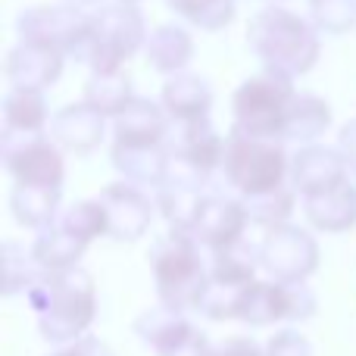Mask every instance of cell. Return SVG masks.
I'll return each mask as SVG.
<instances>
[{
	"label": "cell",
	"mask_w": 356,
	"mask_h": 356,
	"mask_svg": "<svg viewBox=\"0 0 356 356\" xmlns=\"http://www.w3.org/2000/svg\"><path fill=\"white\" fill-rule=\"evenodd\" d=\"M150 269H154L160 307H169L175 313H188V309L200 307L209 278V263L203 259V247L191 234H163L150 247Z\"/></svg>",
	"instance_id": "cell-3"
},
{
	"label": "cell",
	"mask_w": 356,
	"mask_h": 356,
	"mask_svg": "<svg viewBox=\"0 0 356 356\" xmlns=\"http://www.w3.org/2000/svg\"><path fill=\"white\" fill-rule=\"evenodd\" d=\"M257 263H259V250L247 247V241H241L228 253H216L209 259L207 291L200 297L197 313H203L213 322L238 319L247 291L257 284Z\"/></svg>",
	"instance_id": "cell-7"
},
{
	"label": "cell",
	"mask_w": 356,
	"mask_h": 356,
	"mask_svg": "<svg viewBox=\"0 0 356 356\" xmlns=\"http://www.w3.org/2000/svg\"><path fill=\"white\" fill-rule=\"evenodd\" d=\"M63 60L66 56L54 47H44L35 41H19L6 54V79L13 88L25 91H44L63 75Z\"/></svg>",
	"instance_id": "cell-17"
},
{
	"label": "cell",
	"mask_w": 356,
	"mask_h": 356,
	"mask_svg": "<svg viewBox=\"0 0 356 356\" xmlns=\"http://www.w3.org/2000/svg\"><path fill=\"white\" fill-rule=\"evenodd\" d=\"M119 3H135V0H119Z\"/></svg>",
	"instance_id": "cell-40"
},
{
	"label": "cell",
	"mask_w": 356,
	"mask_h": 356,
	"mask_svg": "<svg viewBox=\"0 0 356 356\" xmlns=\"http://www.w3.org/2000/svg\"><path fill=\"white\" fill-rule=\"evenodd\" d=\"M247 225H250V219H247V209L238 197L207 194L191 238H194L209 257H216V253L234 250V247L244 241Z\"/></svg>",
	"instance_id": "cell-13"
},
{
	"label": "cell",
	"mask_w": 356,
	"mask_h": 356,
	"mask_svg": "<svg viewBox=\"0 0 356 356\" xmlns=\"http://www.w3.org/2000/svg\"><path fill=\"white\" fill-rule=\"evenodd\" d=\"M60 200H63L60 188H25V184H16L10 194V209L19 225L44 232L47 225H54L60 219L56 216Z\"/></svg>",
	"instance_id": "cell-29"
},
{
	"label": "cell",
	"mask_w": 356,
	"mask_h": 356,
	"mask_svg": "<svg viewBox=\"0 0 356 356\" xmlns=\"http://www.w3.org/2000/svg\"><path fill=\"white\" fill-rule=\"evenodd\" d=\"M294 79L275 69H263V72L250 75L244 85L234 91V129L247 131L253 138H269V141H282L284 122H288V110L294 104Z\"/></svg>",
	"instance_id": "cell-6"
},
{
	"label": "cell",
	"mask_w": 356,
	"mask_h": 356,
	"mask_svg": "<svg viewBox=\"0 0 356 356\" xmlns=\"http://www.w3.org/2000/svg\"><path fill=\"white\" fill-rule=\"evenodd\" d=\"M169 116L160 104L147 97H135L131 106L116 119V144H166Z\"/></svg>",
	"instance_id": "cell-23"
},
{
	"label": "cell",
	"mask_w": 356,
	"mask_h": 356,
	"mask_svg": "<svg viewBox=\"0 0 356 356\" xmlns=\"http://www.w3.org/2000/svg\"><path fill=\"white\" fill-rule=\"evenodd\" d=\"M247 209V219L250 225H259L266 232H275L282 225H291V213H294V191L284 184L278 191H269L263 197H253V200H241Z\"/></svg>",
	"instance_id": "cell-30"
},
{
	"label": "cell",
	"mask_w": 356,
	"mask_h": 356,
	"mask_svg": "<svg viewBox=\"0 0 356 356\" xmlns=\"http://www.w3.org/2000/svg\"><path fill=\"white\" fill-rule=\"evenodd\" d=\"M328 125H332V106L322 97H316V94L300 91L288 110V122H284L282 141H294V144L309 147L319 135H325Z\"/></svg>",
	"instance_id": "cell-26"
},
{
	"label": "cell",
	"mask_w": 356,
	"mask_h": 356,
	"mask_svg": "<svg viewBox=\"0 0 356 356\" xmlns=\"http://www.w3.org/2000/svg\"><path fill=\"white\" fill-rule=\"evenodd\" d=\"M163 110H166L172 125L203 122V119H209V110H213V88H209L207 79H200L194 72L172 75L163 85Z\"/></svg>",
	"instance_id": "cell-20"
},
{
	"label": "cell",
	"mask_w": 356,
	"mask_h": 356,
	"mask_svg": "<svg viewBox=\"0 0 356 356\" xmlns=\"http://www.w3.org/2000/svg\"><path fill=\"white\" fill-rule=\"evenodd\" d=\"M88 244L81 238H75L72 232L54 222L47 225L44 232H38V238L31 241V257L35 263L41 266L44 272H66V269H75L79 259L85 257Z\"/></svg>",
	"instance_id": "cell-24"
},
{
	"label": "cell",
	"mask_w": 356,
	"mask_h": 356,
	"mask_svg": "<svg viewBox=\"0 0 356 356\" xmlns=\"http://www.w3.org/2000/svg\"><path fill=\"white\" fill-rule=\"evenodd\" d=\"M131 100H135V94H131V79L125 69L91 72V79L85 81V104L94 106L106 119H119L131 106Z\"/></svg>",
	"instance_id": "cell-27"
},
{
	"label": "cell",
	"mask_w": 356,
	"mask_h": 356,
	"mask_svg": "<svg viewBox=\"0 0 356 356\" xmlns=\"http://www.w3.org/2000/svg\"><path fill=\"white\" fill-rule=\"evenodd\" d=\"M88 25L91 16L69 3H56V6H31V10L19 13L16 29H19V41H35L44 47L60 50L63 56H79L81 44H85Z\"/></svg>",
	"instance_id": "cell-11"
},
{
	"label": "cell",
	"mask_w": 356,
	"mask_h": 356,
	"mask_svg": "<svg viewBox=\"0 0 356 356\" xmlns=\"http://www.w3.org/2000/svg\"><path fill=\"white\" fill-rule=\"evenodd\" d=\"M44 275V269L35 263L31 250L19 247L16 241L3 244V294L16 297V294H29L31 284Z\"/></svg>",
	"instance_id": "cell-31"
},
{
	"label": "cell",
	"mask_w": 356,
	"mask_h": 356,
	"mask_svg": "<svg viewBox=\"0 0 356 356\" xmlns=\"http://www.w3.org/2000/svg\"><path fill=\"white\" fill-rule=\"evenodd\" d=\"M291 181L303 197L325 194V191L347 181V163L338 150L309 144V147L297 150L291 160Z\"/></svg>",
	"instance_id": "cell-18"
},
{
	"label": "cell",
	"mask_w": 356,
	"mask_h": 356,
	"mask_svg": "<svg viewBox=\"0 0 356 356\" xmlns=\"http://www.w3.org/2000/svg\"><path fill=\"white\" fill-rule=\"evenodd\" d=\"M259 266L282 284H307V278L319 269V244L309 232L297 225H282L266 232L259 244Z\"/></svg>",
	"instance_id": "cell-10"
},
{
	"label": "cell",
	"mask_w": 356,
	"mask_h": 356,
	"mask_svg": "<svg viewBox=\"0 0 356 356\" xmlns=\"http://www.w3.org/2000/svg\"><path fill=\"white\" fill-rule=\"evenodd\" d=\"M50 122L44 91H25L10 88L3 97V131L10 135H44V125Z\"/></svg>",
	"instance_id": "cell-28"
},
{
	"label": "cell",
	"mask_w": 356,
	"mask_h": 356,
	"mask_svg": "<svg viewBox=\"0 0 356 356\" xmlns=\"http://www.w3.org/2000/svg\"><path fill=\"white\" fill-rule=\"evenodd\" d=\"M0 160L6 172L25 188H63L66 163L47 135H0Z\"/></svg>",
	"instance_id": "cell-8"
},
{
	"label": "cell",
	"mask_w": 356,
	"mask_h": 356,
	"mask_svg": "<svg viewBox=\"0 0 356 356\" xmlns=\"http://www.w3.org/2000/svg\"><path fill=\"white\" fill-rule=\"evenodd\" d=\"M338 154L344 156L347 169L356 172V119L353 122H347L344 129H341V138H338Z\"/></svg>",
	"instance_id": "cell-38"
},
{
	"label": "cell",
	"mask_w": 356,
	"mask_h": 356,
	"mask_svg": "<svg viewBox=\"0 0 356 356\" xmlns=\"http://www.w3.org/2000/svg\"><path fill=\"white\" fill-rule=\"evenodd\" d=\"M303 213H307L309 225L319 232H350L356 225V184H350V178H347L344 184L325 191V194L303 197Z\"/></svg>",
	"instance_id": "cell-22"
},
{
	"label": "cell",
	"mask_w": 356,
	"mask_h": 356,
	"mask_svg": "<svg viewBox=\"0 0 356 356\" xmlns=\"http://www.w3.org/2000/svg\"><path fill=\"white\" fill-rule=\"evenodd\" d=\"M316 316V294L307 284L257 282L241 303L238 322L250 328H266L275 322H307Z\"/></svg>",
	"instance_id": "cell-9"
},
{
	"label": "cell",
	"mask_w": 356,
	"mask_h": 356,
	"mask_svg": "<svg viewBox=\"0 0 356 356\" xmlns=\"http://www.w3.org/2000/svg\"><path fill=\"white\" fill-rule=\"evenodd\" d=\"M166 147L172 154V163L191 169L209 181V175L222 169V156H225V138L216 135L209 119L203 122H188V125H169Z\"/></svg>",
	"instance_id": "cell-15"
},
{
	"label": "cell",
	"mask_w": 356,
	"mask_h": 356,
	"mask_svg": "<svg viewBox=\"0 0 356 356\" xmlns=\"http://www.w3.org/2000/svg\"><path fill=\"white\" fill-rule=\"evenodd\" d=\"M266 356H313V344L294 328H282L266 341Z\"/></svg>",
	"instance_id": "cell-35"
},
{
	"label": "cell",
	"mask_w": 356,
	"mask_h": 356,
	"mask_svg": "<svg viewBox=\"0 0 356 356\" xmlns=\"http://www.w3.org/2000/svg\"><path fill=\"white\" fill-rule=\"evenodd\" d=\"M166 6L203 31H219L234 19V0H166Z\"/></svg>",
	"instance_id": "cell-32"
},
{
	"label": "cell",
	"mask_w": 356,
	"mask_h": 356,
	"mask_svg": "<svg viewBox=\"0 0 356 356\" xmlns=\"http://www.w3.org/2000/svg\"><path fill=\"white\" fill-rule=\"evenodd\" d=\"M213 356H266V347H259L253 338L234 334V338H225L222 344H216Z\"/></svg>",
	"instance_id": "cell-37"
},
{
	"label": "cell",
	"mask_w": 356,
	"mask_h": 356,
	"mask_svg": "<svg viewBox=\"0 0 356 356\" xmlns=\"http://www.w3.org/2000/svg\"><path fill=\"white\" fill-rule=\"evenodd\" d=\"M222 178L238 194V200H253L269 191L284 188L291 175L284 141L253 138L247 131L232 129L225 138V156H222Z\"/></svg>",
	"instance_id": "cell-4"
},
{
	"label": "cell",
	"mask_w": 356,
	"mask_h": 356,
	"mask_svg": "<svg viewBox=\"0 0 356 356\" xmlns=\"http://www.w3.org/2000/svg\"><path fill=\"white\" fill-rule=\"evenodd\" d=\"M47 356H116V353H113L100 338L85 334V338L72 341V344H66V347H56V350L47 353Z\"/></svg>",
	"instance_id": "cell-36"
},
{
	"label": "cell",
	"mask_w": 356,
	"mask_h": 356,
	"mask_svg": "<svg viewBox=\"0 0 356 356\" xmlns=\"http://www.w3.org/2000/svg\"><path fill=\"white\" fill-rule=\"evenodd\" d=\"M113 166L125 175V181L138 184H150V188H160L169 178L172 169V154H169L166 144H116L113 141Z\"/></svg>",
	"instance_id": "cell-21"
},
{
	"label": "cell",
	"mask_w": 356,
	"mask_h": 356,
	"mask_svg": "<svg viewBox=\"0 0 356 356\" xmlns=\"http://www.w3.org/2000/svg\"><path fill=\"white\" fill-rule=\"evenodd\" d=\"M309 19L325 35H347L356 29V0H309Z\"/></svg>",
	"instance_id": "cell-34"
},
{
	"label": "cell",
	"mask_w": 356,
	"mask_h": 356,
	"mask_svg": "<svg viewBox=\"0 0 356 356\" xmlns=\"http://www.w3.org/2000/svg\"><path fill=\"white\" fill-rule=\"evenodd\" d=\"M104 119L94 106L69 104L50 119V138L56 141L60 150H69L75 156H85L91 150H97V144L104 141Z\"/></svg>",
	"instance_id": "cell-19"
},
{
	"label": "cell",
	"mask_w": 356,
	"mask_h": 356,
	"mask_svg": "<svg viewBox=\"0 0 356 356\" xmlns=\"http://www.w3.org/2000/svg\"><path fill=\"white\" fill-rule=\"evenodd\" d=\"M247 44L266 63V69L284 72L291 79L307 75L319 63V29L284 6H266L247 25Z\"/></svg>",
	"instance_id": "cell-2"
},
{
	"label": "cell",
	"mask_w": 356,
	"mask_h": 356,
	"mask_svg": "<svg viewBox=\"0 0 356 356\" xmlns=\"http://www.w3.org/2000/svg\"><path fill=\"white\" fill-rule=\"evenodd\" d=\"M203 184L207 181L200 175H194L191 169L172 163L169 178L156 188V207H160L163 219L169 222V232H181V234L194 232V222L200 216L203 200H207Z\"/></svg>",
	"instance_id": "cell-16"
},
{
	"label": "cell",
	"mask_w": 356,
	"mask_h": 356,
	"mask_svg": "<svg viewBox=\"0 0 356 356\" xmlns=\"http://www.w3.org/2000/svg\"><path fill=\"white\" fill-rule=\"evenodd\" d=\"M69 6H91V3H97V0H66Z\"/></svg>",
	"instance_id": "cell-39"
},
{
	"label": "cell",
	"mask_w": 356,
	"mask_h": 356,
	"mask_svg": "<svg viewBox=\"0 0 356 356\" xmlns=\"http://www.w3.org/2000/svg\"><path fill=\"white\" fill-rule=\"evenodd\" d=\"M97 200L106 213V234L113 241L131 244V241L147 234L150 219H154V203H150V197L138 184L113 181L100 191Z\"/></svg>",
	"instance_id": "cell-14"
},
{
	"label": "cell",
	"mask_w": 356,
	"mask_h": 356,
	"mask_svg": "<svg viewBox=\"0 0 356 356\" xmlns=\"http://www.w3.org/2000/svg\"><path fill=\"white\" fill-rule=\"evenodd\" d=\"M194 56V41L181 25H160L147 38V63L150 69L163 75H181L188 72V63Z\"/></svg>",
	"instance_id": "cell-25"
},
{
	"label": "cell",
	"mask_w": 356,
	"mask_h": 356,
	"mask_svg": "<svg viewBox=\"0 0 356 356\" xmlns=\"http://www.w3.org/2000/svg\"><path fill=\"white\" fill-rule=\"evenodd\" d=\"M56 222H60L66 232H72L75 238H81L85 244H91L94 238H104L106 234V213H104L97 197H94V200L72 203L69 209H63Z\"/></svg>",
	"instance_id": "cell-33"
},
{
	"label": "cell",
	"mask_w": 356,
	"mask_h": 356,
	"mask_svg": "<svg viewBox=\"0 0 356 356\" xmlns=\"http://www.w3.org/2000/svg\"><path fill=\"white\" fill-rule=\"evenodd\" d=\"M25 297L38 319V332L50 344L66 347L85 338L97 319V284L81 266L66 272H44Z\"/></svg>",
	"instance_id": "cell-1"
},
{
	"label": "cell",
	"mask_w": 356,
	"mask_h": 356,
	"mask_svg": "<svg viewBox=\"0 0 356 356\" xmlns=\"http://www.w3.org/2000/svg\"><path fill=\"white\" fill-rule=\"evenodd\" d=\"M135 334L156 356H213L209 338L169 307H154L135 319Z\"/></svg>",
	"instance_id": "cell-12"
},
{
	"label": "cell",
	"mask_w": 356,
	"mask_h": 356,
	"mask_svg": "<svg viewBox=\"0 0 356 356\" xmlns=\"http://www.w3.org/2000/svg\"><path fill=\"white\" fill-rule=\"evenodd\" d=\"M147 29L144 16L135 3H106L97 13H91L85 44H81L79 63H88L91 72H116L125 60L147 47Z\"/></svg>",
	"instance_id": "cell-5"
}]
</instances>
